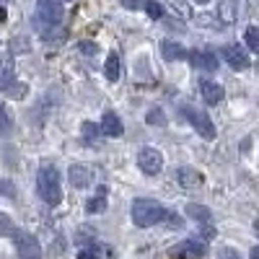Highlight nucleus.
Returning a JSON list of instances; mask_svg holds the SVG:
<instances>
[{"label": "nucleus", "instance_id": "obj_11", "mask_svg": "<svg viewBox=\"0 0 259 259\" xmlns=\"http://www.w3.org/2000/svg\"><path fill=\"white\" fill-rule=\"evenodd\" d=\"M68 177H70V184L73 187L83 189V187H89L94 182V168L91 166H83V163H75V166H70Z\"/></svg>", "mask_w": 259, "mask_h": 259}, {"label": "nucleus", "instance_id": "obj_18", "mask_svg": "<svg viewBox=\"0 0 259 259\" xmlns=\"http://www.w3.org/2000/svg\"><path fill=\"white\" fill-rule=\"evenodd\" d=\"M106 194H109V192H106V187H99V192L89 200L85 210H89V212H104L106 210Z\"/></svg>", "mask_w": 259, "mask_h": 259}, {"label": "nucleus", "instance_id": "obj_15", "mask_svg": "<svg viewBox=\"0 0 259 259\" xmlns=\"http://www.w3.org/2000/svg\"><path fill=\"white\" fill-rule=\"evenodd\" d=\"M104 73H106V78H109V80H119V78H122V73H124L122 57H119V55H109V57H106Z\"/></svg>", "mask_w": 259, "mask_h": 259}, {"label": "nucleus", "instance_id": "obj_7", "mask_svg": "<svg viewBox=\"0 0 259 259\" xmlns=\"http://www.w3.org/2000/svg\"><path fill=\"white\" fill-rule=\"evenodd\" d=\"M184 117L192 122V127L197 130V133H200L205 140H212V138H215V124L210 122L207 114H202V112H197V109H192V106H184Z\"/></svg>", "mask_w": 259, "mask_h": 259}, {"label": "nucleus", "instance_id": "obj_25", "mask_svg": "<svg viewBox=\"0 0 259 259\" xmlns=\"http://www.w3.org/2000/svg\"><path fill=\"white\" fill-rule=\"evenodd\" d=\"M11 127V117H8V112L0 106V133H6V130Z\"/></svg>", "mask_w": 259, "mask_h": 259}, {"label": "nucleus", "instance_id": "obj_8", "mask_svg": "<svg viewBox=\"0 0 259 259\" xmlns=\"http://www.w3.org/2000/svg\"><path fill=\"white\" fill-rule=\"evenodd\" d=\"M138 166L145 171V174H158L161 166H163L161 150H156V148H140V153H138Z\"/></svg>", "mask_w": 259, "mask_h": 259}, {"label": "nucleus", "instance_id": "obj_26", "mask_svg": "<svg viewBox=\"0 0 259 259\" xmlns=\"http://www.w3.org/2000/svg\"><path fill=\"white\" fill-rule=\"evenodd\" d=\"M78 259H99V254L94 249H83V251H78Z\"/></svg>", "mask_w": 259, "mask_h": 259}, {"label": "nucleus", "instance_id": "obj_14", "mask_svg": "<svg viewBox=\"0 0 259 259\" xmlns=\"http://www.w3.org/2000/svg\"><path fill=\"white\" fill-rule=\"evenodd\" d=\"M236 16H239V0H221L218 18L223 21V24H233Z\"/></svg>", "mask_w": 259, "mask_h": 259}, {"label": "nucleus", "instance_id": "obj_27", "mask_svg": "<svg viewBox=\"0 0 259 259\" xmlns=\"http://www.w3.org/2000/svg\"><path fill=\"white\" fill-rule=\"evenodd\" d=\"M122 6H127V8H140V0H122Z\"/></svg>", "mask_w": 259, "mask_h": 259}, {"label": "nucleus", "instance_id": "obj_3", "mask_svg": "<svg viewBox=\"0 0 259 259\" xmlns=\"http://www.w3.org/2000/svg\"><path fill=\"white\" fill-rule=\"evenodd\" d=\"M0 91L8 94L11 99H24L26 96V85L16 83V68H13L11 55L0 57Z\"/></svg>", "mask_w": 259, "mask_h": 259}, {"label": "nucleus", "instance_id": "obj_2", "mask_svg": "<svg viewBox=\"0 0 259 259\" xmlns=\"http://www.w3.org/2000/svg\"><path fill=\"white\" fill-rule=\"evenodd\" d=\"M166 210L161 207V202L156 200H135L133 202V223L140 228H150L166 218Z\"/></svg>", "mask_w": 259, "mask_h": 259}, {"label": "nucleus", "instance_id": "obj_28", "mask_svg": "<svg viewBox=\"0 0 259 259\" xmlns=\"http://www.w3.org/2000/svg\"><path fill=\"white\" fill-rule=\"evenodd\" d=\"M249 259H259V246H254V249H251V256H249Z\"/></svg>", "mask_w": 259, "mask_h": 259}, {"label": "nucleus", "instance_id": "obj_21", "mask_svg": "<svg viewBox=\"0 0 259 259\" xmlns=\"http://www.w3.org/2000/svg\"><path fill=\"white\" fill-rule=\"evenodd\" d=\"M0 236H16V228H13V221L8 218L6 212H0Z\"/></svg>", "mask_w": 259, "mask_h": 259}, {"label": "nucleus", "instance_id": "obj_9", "mask_svg": "<svg viewBox=\"0 0 259 259\" xmlns=\"http://www.w3.org/2000/svg\"><path fill=\"white\" fill-rule=\"evenodd\" d=\"M223 57H226V62L231 65L233 70H246V68H249V55H246L244 47H239V45L226 47V50H223Z\"/></svg>", "mask_w": 259, "mask_h": 259}, {"label": "nucleus", "instance_id": "obj_19", "mask_svg": "<svg viewBox=\"0 0 259 259\" xmlns=\"http://www.w3.org/2000/svg\"><path fill=\"white\" fill-rule=\"evenodd\" d=\"M187 215L189 218H194V221H200V223H207L210 221V210L207 207H202V205H187Z\"/></svg>", "mask_w": 259, "mask_h": 259}, {"label": "nucleus", "instance_id": "obj_31", "mask_svg": "<svg viewBox=\"0 0 259 259\" xmlns=\"http://www.w3.org/2000/svg\"><path fill=\"white\" fill-rule=\"evenodd\" d=\"M3 3H8V0H0V6H3Z\"/></svg>", "mask_w": 259, "mask_h": 259}, {"label": "nucleus", "instance_id": "obj_30", "mask_svg": "<svg viewBox=\"0 0 259 259\" xmlns=\"http://www.w3.org/2000/svg\"><path fill=\"white\" fill-rule=\"evenodd\" d=\"M254 231H256V236H259V221H256V223H254Z\"/></svg>", "mask_w": 259, "mask_h": 259}, {"label": "nucleus", "instance_id": "obj_22", "mask_svg": "<svg viewBox=\"0 0 259 259\" xmlns=\"http://www.w3.org/2000/svg\"><path fill=\"white\" fill-rule=\"evenodd\" d=\"M145 11H148L150 18H163V6L153 3V0H148V3H145Z\"/></svg>", "mask_w": 259, "mask_h": 259}, {"label": "nucleus", "instance_id": "obj_17", "mask_svg": "<svg viewBox=\"0 0 259 259\" xmlns=\"http://www.w3.org/2000/svg\"><path fill=\"white\" fill-rule=\"evenodd\" d=\"M161 55L166 60H182V57H187V50L182 45H177V41H161Z\"/></svg>", "mask_w": 259, "mask_h": 259}, {"label": "nucleus", "instance_id": "obj_16", "mask_svg": "<svg viewBox=\"0 0 259 259\" xmlns=\"http://www.w3.org/2000/svg\"><path fill=\"white\" fill-rule=\"evenodd\" d=\"M177 179H179L182 187H200V184H202V174H200V171L187 168V166L177 171Z\"/></svg>", "mask_w": 259, "mask_h": 259}, {"label": "nucleus", "instance_id": "obj_4", "mask_svg": "<svg viewBox=\"0 0 259 259\" xmlns=\"http://www.w3.org/2000/svg\"><path fill=\"white\" fill-rule=\"evenodd\" d=\"M13 241H16V251H18L21 259H41V246H39V241L34 239L31 233L16 231Z\"/></svg>", "mask_w": 259, "mask_h": 259}, {"label": "nucleus", "instance_id": "obj_1", "mask_svg": "<svg viewBox=\"0 0 259 259\" xmlns=\"http://www.w3.org/2000/svg\"><path fill=\"white\" fill-rule=\"evenodd\" d=\"M36 192L47 205H60L62 187H60V171L55 163H41L36 171Z\"/></svg>", "mask_w": 259, "mask_h": 259}, {"label": "nucleus", "instance_id": "obj_23", "mask_svg": "<svg viewBox=\"0 0 259 259\" xmlns=\"http://www.w3.org/2000/svg\"><path fill=\"white\" fill-rule=\"evenodd\" d=\"M148 122H150V124H166V117H163L161 109H153V112L148 114Z\"/></svg>", "mask_w": 259, "mask_h": 259}, {"label": "nucleus", "instance_id": "obj_24", "mask_svg": "<svg viewBox=\"0 0 259 259\" xmlns=\"http://www.w3.org/2000/svg\"><path fill=\"white\" fill-rule=\"evenodd\" d=\"M78 50H80L83 55H96V52H99V47H96V45H91V41H80Z\"/></svg>", "mask_w": 259, "mask_h": 259}, {"label": "nucleus", "instance_id": "obj_10", "mask_svg": "<svg viewBox=\"0 0 259 259\" xmlns=\"http://www.w3.org/2000/svg\"><path fill=\"white\" fill-rule=\"evenodd\" d=\"M189 62L197 70H205V73H212L215 68H218V57H215L212 52H202V50H192L189 52Z\"/></svg>", "mask_w": 259, "mask_h": 259}, {"label": "nucleus", "instance_id": "obj_6", "mask_svg": "<svg viewBox=\"0 0 259 259\" xmlns=\"http://www.w3.org/2000/svg\"><path fill=\"white\" fill-rule=\"evenodd\" d=\"M205 254H207V244L202 239H187L171 249V256H177V259H200Z\"/></svg>", "mask_w": 259, "mask_h": 259}, {"label": "nucleus", "instance_id": "obj_29", "mask_svg": "<svg viewBox=\"0 0 259 259\" xmlns=\"http://www.w3.org/2000/svg\"><path fill=\"white\" fill-rule=\"evenodd\" d=\"M194 3H200V6H205V3H210V0H194Z\"/></svg>", "mask_w": 259, "mask_h": 259}, {"label": "nucleus", "instance_id": "obj_12", "mask_svg": "<svg viewBox=\"0 0 259 259\" xmlns=\"http://www.w3.org/2000/svg\"><path fill=\"white\" fill-rule=\"evenodd\" d=\"M200 94H202V101L210 104V106L223 101V89L218 83H212V80H200Z\"/></svg>", "mask_w": 259, "mask_h": 259}, {"label": "nucleus", "instance_id": "obj_20", "mask_svg": "<svg viewBox=\"0 0 259 259\" xmlns=\"http://www.w3.org/2000/svg\"><path fill=\"white\" fill-rule=\"evenodd\" d=\"M244 39H246V47L259 55V26H249L246 34H244Z\"/></svg>", "mask_w": 259, "mask_h": 259}, {"label": "nucleus", "instance_id": "obj_5", "mask_svg": "<svg viewBox=\"0 0 259 259\" xmlns=\"http://www.w3.org/2000/svg\"><path fill=\"white\" fill-rule=\"evenodd\" d=\"M36 16H39V21H45L47 26H57L65 16V8L57 0H36Z\"/></svg>", "mask_w": 259, "mask_h": 259}, {"label": "nucleus", "instance_id": "obj_32", "mask_svg": "<svg viewBox=\"0 0 259 259\" xmlns=\"http://www.w3.org/2000/svg\"><path fill=\"white\" fill-rule=\"evenodd\" d=\"M256 73H259V65H256Z\"/></svg>", "mask_w": 259, "mask_h": 259}, {"label": "nucleus", "instance_id": "obj_13", "mask_svg": "<svg viewBox=\"0 0 259 259\" xmlns=\"http://www.w3.org/2000/svg\"><path fill=\"white\" fill-rule=\"evenodd\" d=\"M122 122H119V117L114 114V112H106L104 117H101V133L106 135V138H119L122 135Z\"/></svg>", "mask_w": 259, "mask_h": 259}]
</instances>
